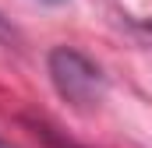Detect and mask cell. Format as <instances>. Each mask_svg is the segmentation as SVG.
Returning <instances> with one entry per match:
<instances>
[{"label":"cell","instance_id":"obj_3","mask_svg":"<svg viewBox=\"0 0 152 148\" xmlns=\"http://www.w3.org/2000/svg\"><path fill=\"white\" fill-rule=\"evenodd\" d=\"M50 4H60V0H50Z\"/></svg>","mask_w":152,"mask_h":148},{"label":"cell","instance_id":"obj_1","mask_svg":"<svg viewBox=\"0 0 152 148\" xmlns=\"http://www.w3.org/2000/svg\"><path fill=\"white\" fill-rule=\"evenodd\" d=\"M50 78L57 92L75 106H92L103 99V71L71 46H57L50 53Z\"/></svg>","mask_w":152,"mask_h":148},{"label":"cell","instance_id":"obj_2","mask_svg":"<svg viewBox=\"0 0 152 148\" xmlns=\"http://www.w3.org/2000/svg\"><path fill=\"white\" fill-rule=\"evenodd\" d=\"M0 148H18V145H11V141H7V138L0 134Z\"/></svg>","mask_w":152,"mask_h":148}]
</instances>
